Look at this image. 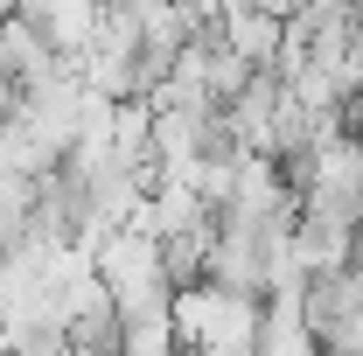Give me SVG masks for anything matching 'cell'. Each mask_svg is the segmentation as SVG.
<instances>
[{"label": "cell", "mask_w": 363, "mask_h": 356, "mask_svg": "<svg viewBox=\"0 0 363 356\" xmlns=\"http://www.w3.org/2000/svg\"><path fill=\"white\" fill-rule=\"evenodd\" d=\"M301 301L308 294H272L259 308V356H321V343L301 321Z\"/></svg>", "instance_id": "obj_1"}]
</instances>
